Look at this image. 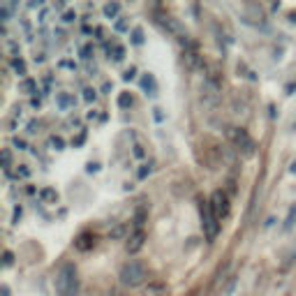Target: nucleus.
Wrapping results in <instances>:
<instances>
[{"label":"nucleus","mask_w":296,"mask_h":296,"mask_svg":"<svg viewBox=\"0 0 296 296\" xmlns=\"http://www.w3.org/2000/svg\"><path fill=\"white\" fill-rule=\"evenodd\" d=\"M10 167H12V153L7 148H3V169H5L7 176H10Z\"/></svg>","instance_id":"obj_20"},{"label":"nucleus","mask_w":296,"mask_h":296,"mask_svg":"<svg viewBox=\"0 0 296 296\" xmlns=\"http://www.w3.org/2000/svg\"><path fill=\"white\" fill-rule=\"evenodd\" d=\"M0 296H10V287H7V284H3V287H0Z\"/></svg>","instance_id":"obj_42"},{"label":"nucleus","mask_w":296,"mask_h":296,"mask_svg":"<svg viewBox=\"0 0 296 296\" xmlns=\"http://www.w3.org/2000/svg\"><path fill=\"white\" fill-rule=\"evenodd\" d=\"M144 243H146V231L144 229H134V234L127 238V252L130 254H137L141 248H144Z\"/></svg>","instance_id":"obj_6"},{"label":"nucleus","mask_w":296,"mask_h":296,"mask_svg":"<svg viewBox=\"0 0 296 296\" xmlns=\"http://www.w3.org/2000/svg\"><path fill=\"white\" fill-rule=\"evenodd\" d=\"M227 139L231 141V144L238 148V151L243 153V155H254V151H257V144H254V139L250 137L243 127H227Z\"/></svg>","instance_id":"obj_3"},{"label":"nucleus","mask_w":296,"mask_h":296,"mask_svg":"<svg viewBox=\"0 0 296 296\" xmlns=\"http://www.w3.org/2000/svg\"><path fill=\"white\" fill-rule=\"evenodd\" d=\"M294 127H296V123H294Z\"/></svg>","instance_id":"obj_44"},{"label":"nucleus","mask_w":296,"mask_h":296,"mask_svg":"<svg viewBox=\"0 0 296 296\" xmlns=\"http://www.w3.org/2000/svg\"><path fill=\"white\" fill-rule=\"evenodd\" d=\"M148 174H151V164H144V167L139 169V178H146Z\"/></svg>","instance_id":"obj_33"},{"label":"nucleus","mask_w":296,"mask_h":296,"mask_svg":"<svg viewBox=\"0 0 296 296\" xmlns=\"http://www.w3.org/2000/svg\"><path fill=\"white\" fill-rule=\"evenodd\" d=\"M19 220H21V206H17V208H14V213H12V222L17 224Z\"/></svg>","instance_id":"obj_34"},{"label":"nucleus","mask_w":296,"mask_h":296,"mask_svg":"<svg viewBox=\"0 0 296 296\" xmlns=\"http://www.w3.org/2000/svg\"><path fill=\"white\" fill-rule=\"evenodd\" d=\"M56 291L58 296H77L79 294V278L74 264H63L56 275Z\"/></svg>","instance_id":"obj_1"},{"label":"nucleus","mask_w":296,"mask_h":296,"mask_svg":"<svg viewBox=\"0 0 296 296\" xmlns=\"http://www.w3.org/2000/svg\"><path fill=\"white\" fill-rule=\"evenodd\" d=\"M86 171H88V174H95V171H100V164H97V162H88V164H86Z\"/></svg>","instance_id":"obj_31"},{"label":"nucleus","mask_w":296,"mask_h":296,"mask_svg":"<svg viewBox=\"0 0 296 296\" xmlns=\"http://www.w3.org/2000/svg\"><path fill=\"white\" fill-rule=\"evenodd\" d=\"M31 104L35 107V109H40V104H42V100H40V97H33V100H31Z\"/></svg>","instance_id":"obj_39"},{"label":"nucleus","mask_w":296,"mask_h":296,"mask_svg":"<svg viewBox=\"0 0 296 296\" xmlns=\"http://www.w3.org/2000/svg\"><path fill=\"white\" fill-rule=\"evenodd\" d=\"M40 199H42L44 204H56V201H58V192H56L54 187H42V190H40Z\"/></svg>","instance_id":"obj_11"},{"label":"nucleus","mask_w":296,"mask_h":296,"mask_svg":"<svg viewBox=\"0 0 296 296\" xmlns=\"http://www.w3.org/2000/svg\"><path fill=\"white\" fill-rule=\"evenodd\" d=\"M107 51H109V58H114V63H121L125 58V47L123 44H107Z\"/></svg>","instance_id":"obj_9"},{"label":"nucleus","mask_w":296,"mask_h":296,"mask_svg":"<svg viewBox=\"0 0 296 296\" xmlns=\"http://www.w3.org/2000/svg\"><path fill=\"white\" fill-rule=\"evenodd\" d=\"M123 231H125V229H123V227H121V224H118V227H116V229L114 231H111V238H121V236H123Z\"/></svg>","instance_id":"obj_35"},{"label":"nucleus","mask_w":296,"mask_h":296,"mask_svg":"<svg viewBox=\"0 0 296 296\" xmlns=\"http://www.w3.org/2000/svg\"><path fill=\"white\" fill-rule=\"evenodd\" d=\"M132 104H134V100L130 93H121V95H118V107H121V109H130Z\"/></svg>","instance_id":"obj_17"},{"label":"nucleus","mask_w":296,"mask_h":296,"mask_svg":"<svg viewBox=\"0 0 296 296\" xmlns=\"http://www.w3.org/2000/svg\"><path fill=\"white\" fill-rule=\"evenodd\" d=\"M294 222H296V204L291 206V211H289V215H287V220H284L282 229H284V231H289L291 227H294Z\"/></svg>","instance_id":"obj_18"},{"label":"nucleus","mask_w":296,"mask_h":296,"mask_svg":"<svg viewBox=\"0 0 296 296\" xmlns=\"http://www.w3.org/2000/svg\"><path fill=\"white\" fill-rule=\"evenodd\" d=\"M49 146H51L54 151H63V148H65V141H63V137H51V139H49Z\"/></svg>","instance_id":"obj_22"},{"label":"nucleus","mask_w":296,"mask_h":296,"mask_svg":"<svg viewBox=\"0 0 296 296\" xmlns=\"http://www.w3.org/2000/svg\"><path fill=\"white\" fill-rule=\"evenodd\" d=\"M12 146L14 148H19V151H26V148H28V144H26L24 139H19V137H14L12 139Z\"/></svg>","instance_id":"obj_28"},{"label":"nucleus","mask_w":296,"mask_h":296,"mask_svg":"<svg viewBox=\"0 0 296 296\" xmlns=\"http://www.w3.org/2000/svg\"><path fill=\"white\" fill-rule=\"evenodd\" d=\"M141 88L146 91V95L148 97H155L157 95V81L153 74H144V79H141Z\"/></svg>","instance_id":"obj_8"},{"label":"nucleus","mask_w":296,"mask_h":296,"mask_svg":"<svg viewBox=\"0 0 296 296\" xmlns=\"http://www.w3.org/2000/svg\"><path fill=\"white\" fill-rule=\"evenodd\" d=\"M12 12H14V3H3L0 5V21H3V26L12 19Z\"/></svg>","instance_id":"obj_13"},{"label":"nucleus","mask_w":296,"mask_h":296,"mask_svg":"<svg viewBox=\"0 0 296 296\" xmlns=\"http://www.w3.org/2000/svg\"><path fill=\"white\" fill-rule=\"evenodd\" d=\"M74 19H77V12H72V10H67V12H63V24H72Z\"/></svg>","instance_id":"obj_26"},{"label":"nucleus","mask_w":296,"mask_h":296,"mask_svg":"<svg viewBox=\"0 0 296 296\" xmlns=\"http://www.w3.org/2000/svg\"><path fill=\"white\" fill-rule=\"evenodd\" d=\"M134 155H137V157H144V148H141V146H134Z\"/></svg>","instance_id":"obj_40"},{"label":"nucleus","mask_w":296,"mask_h":296,"mask_svg":"<svg viewBox=\"0 0 296 296\" xmlns=\"http://www.w3.org/2000/svg\"><path fill=\"white\" fill-rule=\"evenodd\" d=\"M118 12H121V3H107V5H104V17L116 19Z\"/></svg>","instance_id":"obj_15"},{"label":"nucleus","mask_w":296,"mask_h":296,"mask_svg":"<svg viewBox=\"0 0 296 296\" xmlns=\"http://www.w3.org/2000/svg\"><path fill=\"white\" fill-rule=\"evenodd\" d=\"M58 65H61V67H67V70H74V67H77L72 61H61V63H58Z\"/></svg>","instance_id":"obj_36"},{"label":"nucleus","mask_w":296,"mask_h":296,"mask_svg":"<svg viewBox=\"0 0 296 296\" xmlns=\"http://www.w3.org/2000/svg\"><path fill=\"white\" fill-rule=\"evenodd\" d=\"M211 208H213V213L218 215V220H224L227 215H229V211H231V206H229V197L222 192V190H215V192L211 194Z\"/></svg>","instance_id":"obj_5"},{"label":"nucleus","mask_w":296,"mask_h":296,"mask_svg":"<svg viewBox=\"0 0 296 296\" xmlns=\"http://www.w3.org/2000/svg\"><path fill=\"white\" fill-rule=\"evenodd\" d=\"M10 65H12V70L17 72V77L28 79V77H26V63H24V58H12V61H10Z\"/></svg>","instance_id":"obj_14"},{"label":"nucleus","mask_w":296,"mask_h":296,"mask_svg":"<svg viewBox=\"0 0 296 296\" xmlns=\"http://www.w3.org/2000/svg\"><path fill=\"white\" fill-rule=\"evenodd\" d=\"M40 127H42V121H31L28 123V132L35 134V132H40Z\"/></svg>","instance_id":"obj_27"},{"label":"nucleus","mask_w":296,"mask_h":296,"mask_svg":"<svg viewBox=\"0 0 296 296\" xmlns=\"http://www.w3.org/2000/svg\"><path fill=\"white\" fill-rule=\"evenodd\" d=\"M12 264H14V254L10 252V250H5V252H3V266L7 268V266H12Z\"/></svg>","instance_id":"obj_25"},{"label":"nucleus","mask_w":296,"mask_h":296,"mask_svg":"<svg viewBox=\"0 0 296 296\" xmlns=\"http://www.w3.org/2000/svg\"><path fill=\"white\" fill-rule=\"evenodd\" d=\"M153 111H155V114H153V116H155V121H164V114H162V109H153Z\"/></svg>","instance_id":"obj_37"},{"label":"nucleus","mask_w":296,"mask_h":296,"mask_svg":"<svg viewBox=\"0 0 296 296\" xmlns=\"http://www.w3.org/2000/svg\"><path fill=\"white\" fill-rule=\"evenodd\" d=\"M28 7H33V10H35V7H42V0H31V3H28Z\"/></svg>","instance_id":"obj_38"},{"label":"nucleus","mask_w":296,"mask_h":296,"mask_svg":"<svg viewBox=\"0 0 296 296\" xmlns=\"http://www.w3.org/2000/svg\"><path fill=\"white\" fill-rule=\"evenodd\" d=\"M79 54H81V58H86V61L93 58V44H84V47L79 49Z\"/></svg>","instance_id":"obj_23"},{"label":"nucleus","mask_w":296,"mask_h":296,"mask_svg":"<svg viewBox=\"0 0 296 296\" xmlns=\"http://www.w3.org/2000/svg\"><path fill=\"white\" fill-rule=\"evenodd\" d=\"M56 104L61 109H70V107H74V97L70 93H56Z\"/></svg>","instance_id":"obj_10"},{"label":"nucleus","mask_w":296,"mask_h":296,"mask_svg":"<svg viewBox=\"0 0 296 296\" xmlns=\"http://www.w3.org/2000/svg\"><path fill=\"white\" fill-rule=\"evenodd\" d=\"M5 49L12 54V58H21L19 56V42L17 40H12V37H5Z\"/></svg>","instance_id":"obj_16"},{"label":"nucleus","mask_w":296,"mask_h":296,"mask_svg":"<svg viewBox=\"0 0 296 296\" xmlns=\"http://www.w3.org/2000/svg\"><path fill=\"white\" fill-rule=\"evenodd\" d=\"M134 74H137V67H130V70H127V72L123 74V79H125V81H132Z\"/></svg>","instance_id":"obj_30"},{"label":"nucleus","mask_w":296,"mask_h":296,"mask_svg":"<svg viewBox=\"0 0 296 296\" xmlns=\"http://www.w3.org/2000/svg\"><path fill=\"white\" fill-rule=\"evenodd\" d=\"M93 245H95V236H93L91 231H84V234H79L77 238H74V248H77L79 252H88V250H93Z\"/></svg>","instance_id":"obj_7"},{"label":"nucleus","mask_w":296,"mask_h":296,"mask_svg":"<svg viewBox=\"0 0 296 296\" xmlns=\"http://www.w3.org/2000/svg\"><path fill=\"white\" fill-rule=\"evenodd\" d=\"M132 44H137V47H139V44H144V31H141L139 26H137V28H132Z\"/></svg>","instance_id":"obj_21"},{"label":"nucleus","mask_w":296,"mask_h":296,"mask_svg":"<svg viewBox=\"0 0 296 296\" xmlns=\"http://www.w3.org/2000/svg\"><path fill=\"white\" fill-rule=\"evenodd\" d=\"M84 139H86V134L81 132V134H79V137H77V141H74V146H81V144H84Z\"/></svg>","instance_id":"obj_41"},{"label":"nucleus","mask_w":296,"mask_h":296,"mask_svg":"<svg viewBox=\"0 0 296 296\" xmlns=\"http://www.w3.org/2000/svg\"><path fill=\"white\" fill-rule=\"evenodd\" d=\"M19 91L26 93V95H33V93H37V81H35V79H21Z\"/></svg>","instance_id":"obj_12"},{"label":"nucleus","mask_w":296,"mask_h":296,"mask_svg":"<svg viewBox=\"0 0 296 296\" xmlns=\"http://www.w3.org/2000/svg\"><path fill=\"white\" fill-rule=\"evenodd\" d=\"M289 171H291V174H296V160H294V162H291V167H289Z\"/></svg>","instance_id":"obj_43"},{"label":"nucleus","mask_w":296,"mask_h":296,"mask_svg":"<svg viewBox=\"0 0 296 296\" xmlns=\"http://www.w3.org/2000/svg\"><path fill=\"white\" fill-rule=\"evenodd\" d=\"M201 227H204V236H206V241H215L220 234V220L218 215L213 213L211 204L208 201H204L201 204Z\"/></svg>","instance_id":"obj_4"},{"label":"nucleus","mask_w":296,"mask_h":296,"mask_svg":"<svg viewBox=\"0 0 296 296\" xmlns=\"http://www.w3.org/2000/svg\"><path fill=\"white\" fill-rule=\"evenodd\" d=\"M17 174H19V176H24V178H28V176H31V169H28L26 164H21V167L17 169Z\"/></svg>","instance_id":"obj_32"},{"label":"nucleus","mask_w":296,"mask_h":296,"mask_svg":"<svg viewBox=\"0 0 296 296\" xmlns=\"http://www.w3.org/2000/svg\"><path fill=\"white\" fill-rule=\"evenodd\" d=\"M116 31H118V33H123V31H127V21H125V19H118V21H116Z\"/></svg>","instance_id":"obj_29"},{"label":"nucleus","mask_w":296,"mask_h":296,"mask_svg":"<svg viewBox=\"0 0 296 296\" xmlns=\"http://www.w3.org/2000/svg\"><path fill=\"white\" fill-rule=\"evenodd\" d=\"M144 220H146V208L141 206V208H137V213H134V227L141 229V227H144Z\"/></svg>","instance_id":"obj_19"},{"label":"nucleus","mask_w":296,"mask_h":296,"mask_svg":"<svg viewBox=\"0 0 296 296\" xmlns=\"http://www.w3.org/2000/svg\"><path fill=\"white\" fill-rule=\"evenodd\" d=\"M118 278H121V282L125 284V287H139V284L148 278V273H146V266L141 264V261L132 259L121 268V275H118Z\"/></svg>","instance_id":"obj_2"},{"label":"nucleus","mask_w":296,"mask_h":296,"mask_svg":"<svg viewBox=\"0 0 296 296\" xmlns=\"http://www.w3.org/2000/svg\"><path fill=\"white\" fill-rule=\"evenodd\" d=\"M95 97H97L95 88H84V100L86 102H95Z\"/></svg>","instance_id":"obj_24"}]
</instances>
